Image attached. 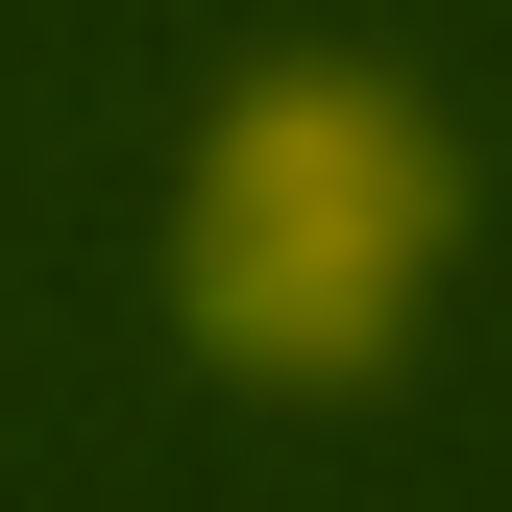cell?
<instances>
[{
	"label": "cell",
	"instance_id": "obj_1",
	"mask_svg": "<svg viewBox=\"0 0 512 512\" xmlns=\"http://www.w3.org/2000/svg\"><path fill=\"white\" fill-rule=\"evenodd\" d=\"M464 269V122L391 49H269L171 147V342L220 391H391Z\"/></svg>",
	"mask_w": 512,
	"mask_h": 512
}]
</instances>
